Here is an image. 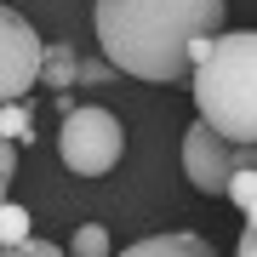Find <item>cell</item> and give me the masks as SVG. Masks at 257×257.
Wrapping results in <instances>:
<instances>
[{
	"instance_id": "cell-5",
	"label": "cell",
	"mask_w": 257,
	"mask_h": 257,
	"mask_svg": "<svg viewBox=\"0 0 257 257\" xmlns=\"http://www.w3.org/2000/svg\"><path fill=\"white\" fill-rule=\"evenodd\" d=\"M40 46L46 40L35 35V23L0 0V103H18L40 80Z\"/></svg>"
},
{
	"instance_id": "cell-4",
	"label": "cell",
	"mask_w": 257,
	"mask_h": 257,
	"mask_svg": "<svg viewBox=\"0 0 257 257\" xmlns=\"http://www.w3.org/2000/svg\"><path fill=\"white\" fill-rule=\"evenodd\" d=\"M240 166H251V143H229L211 126H200V120L183 132V177L200 194H223Z\"/></svg>"
},
{
	"instance_id": "cell-16",
	"label": "cell",
	"mask_w": 257,
	"mask_h": 257,
	"mask_svg": "<svg viewBox=\"0 0 257 257\" xmlns=\"http://www.w3.org/2000/svg\"><path fill=\"white\" fill-rule=\"evenodd\" d=\"M0 200H6V177H0Z\"/></svg>"
},
{
	"instance_id": "cell-7",
	"label": "cell",
	"mask_w": 257,
	"mask_h": 257,
	"mask_svg": "<svg viewBox=\"0 0 257 257\" xmlns=\"http://www.w3.org/2000/svg\"><path fill=\"white\" fill-rule=\"evenodd\" d=\"M74 74H80V52H74L69 40H46V46H40V80L63 97L74 86Z\"/></svg>"
},
{
	"instance_id": "cell-3",
	"label": "cell",
	"mask_w": 257,
	"mask_h": 257,
	"mask_svg": "<svg viewBox=\"0 0 257 257\" xmlns=\"http://www.w3.org/2000/svg\"><path fill=\"white\" fill-rule=\"evenodd\" d=\"M57 155L74 177H109L120 155H126V126L114 120V109L103 103H80V109H63V126H57Z\"/></svg>"
},
{
	"instance_id": "cell-8",
	"label": "cell",
	"mask_w": 257,
	"mask_h": 257,
	"mask_svg": "<svg viewBox=\"0 0 257 257\" xmlns=\"http://www.w3.org/2000/svg\"><path fill=\"white\" fill-rule=\"evenodd\" d=\"M0 138H6L12 149L18 143H35V109L18 97V103H0Z\"/></svg>"
},
{
	"instance_id": "cell-9",
	"label": "cell",
	"mask_w": 257,
	"mask_h": 257,
	"mask_svg": "<svg viewBox=\"0 0 257 257\" xmlns=\"http://www.w3.org/2000/svg\"><path fill=\"white\" fill-rule=\"evenodd\" d=\"M69 257H114L109 251V229H103V223H80V229L69 234Z\"/></svg>"
},
{
	"instance_id": "cell-10",
	"label": "cell",
	"mask_w": 257,
	"mask_h": 257,
	"mask_svg": "<svg viewBox=\"0 0 257 257\" xmlns=\"http://www.w3.org/2000/svg\"><path fill=\"white\" fill-rule=\"evenodd\" d=\"M18 240H29V211L18 200H0V246H18Z\"/></svg>"
},
{
	"instance_id": "cell-13",
	"label": "cell",
	"mask_w": 257,
	"mask_h": 257,
	"mask_svg": "<svg viewBox=\"0 0 257 257\" xmlns=\"http://www.w3.org/2000/svg\"><path fill=\"white\" fill-rule=\"evenodd\" d=\"M114 69L103 63V57H92V63H80V74H74V86H109Z\"/></svg>"
},
{
	"instance_id": "cell-1",
	"label": "cell",
	"mask_w": 257,
	"mask_h": 257,
	"mask_svg": "<svg viewBox=\"0 0 257 257\" xmlns=\"http://www.w3.org/2000/svg\"><path fill=\"white\" fill-rule=\"evenodd\" d=\"M223 0H92L103 63L149 86H177L223 35Z\"/></svg>"
},
{
	"instance_id": "cell-14",
	"label": "cell",
	"mask_w": 257,
	"mask_h": 257,
	"mask_svg": "<svg viewBox=\"0 0 257 257\" xmlns=\"http://www.w3.org/2000/svg\"><path fill=\"white\" fill-rule=\"evenodd\" d=\"M234 257H257V229H251V217H246V229H240V246H234Z\"/></svg>"
},
{
	"instance_id": "cell-6",
	"label": "cell",
	"mask_w": 257,
	"mask_h": 257,
	"mask_svg": "<svg viewBox=\"0 0 257 257\" xmlns=\"http://www.w3.org/2000/svg\"><path fill=\"white\" fill-rule=\"evenodd\" d=\"M114 257H217V246H211L206 234L177 229V234H149V240H138V246H126V251H114Z\"/></svg>"
},
{
	"instance_id": "cell-12",
	"label": "cell",
	"mask_w": 257,
	"mask_h": 257,
	"mask_svg": "<svg viewBox=\"0 0 257 257\" xmlns=\"http://www.w3.org/2000/svg\"><path fill=\"white\" fill-rule=\"evenodd\" d=\"M0 257H69L63 246H52V240H18V246H0Z\"/></svg>"
},
{
	"instance_id": "cell-2",
	"label": "cell",
	"mask_w": 257,
	"mask_h": 257,
	"mask_svg": "<svg viewBox=\"0 0 257 257\" xmlns=\"http://www.w3.org/2000/svg\"><path fill=\"white\" fill-rule=\"evenodd\" d=\"M189 92L200 109V126H211L229 143H257V35L223 29L206 46V57L189 69Z\"/></svg>"
},
{
	"instance_id": "cell-15",
	"label": "cell",
	"mask_w": 257,
	"mask_h": 257,
	"mask_svg": "<svg viewBox=\"0 0 257 257\" xmlns=\"http://www.w3.org/2000/svg\"><path fill=\"white\" fill-rule=\"evenodd\" d=\"M12 172H18V149H12L6 138H0V177H6V183H12Z\"/></svg>"
},
{
	"instance_id": "cell-11",
	"label": "cell",
	"mask_w": 257,
	"mask_h": 257,
	"mask_svg": "<svg viewBox=\"0 0 257 257\" xmlns=\"http://www.w3.org/2000/svg\"><path fill=\"white\" fill-rule=\"evenodd\" d=\"M223 194H229V200L251 217V206H257V172H251V166H240V172L229 177V189H223Z\"/></svg>"
}]
</instances>
